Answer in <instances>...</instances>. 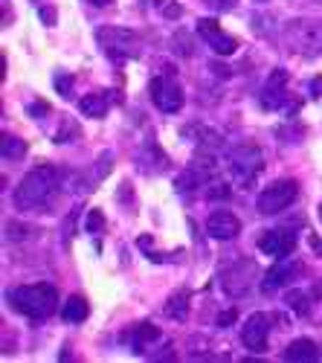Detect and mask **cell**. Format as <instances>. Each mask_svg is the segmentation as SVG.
I'll return each mask as SVG.
<instances>
[{
  "mask_svg": "<svg viewBox=\"0 0 322 363\" xmlns=\"http://www.w3.org/2000/svg\"><path fill=\"white\" fill-rule=\"evenodd\" d=\"M58 192V174L52 166H35L23 174V180L15 186V206L23 213L44 209Z\"/></svg>",
  "mask_w": 322,
  "mask_h": 363,
  "instance_id": "6da1fadb",
  "label": "cell"
},
{
  "mask_svg": "<svg viewBox=\"0 0 322 363\" xmlns=\"http://www.w3.org/2000/svg\"><path fill=\"white\" fill-rule=\"evenodd\" d=\"M9 302L12 308L29 320H44L55 311L58 306V291L47 282H35V285H23V288H15L9 294Z\"/></svg>",
  "mask_w": 322,
  "mask_h": 363,
  "instance_id": "7a4b0ae2",
  "label": "cell"
},
{
  "mask_svg": "<svg viewBox=\"0 0 322 363\" xmlns=\"http://www.w3.org/2000/svg\"><path fill=\"white\" fill-rule=\"evenodd\" d=\"M284 44L302 58L322 55V18H294L284 23Z\"/></svg>",
  "mask_w": 322,
  "mask_h": 363,
  "instance_id": "3957f363",
  "label": "cell"
},
{
  "mask_svg": "<svg viewBox=\"0 0 322 363\" xmlns=\"http://www.w3.org/2000/svg\"><path fill=\"white\" fill-rule=\"evenodd\" d=\"M261 169H265V157H261V148L255 143H238L229 151V177L236 186L250 189Z\"/></svg>",
  "mask_w": 322,
  "mask_h": 363,
  "instance_id": "277c9868",
  "label": "cell"
},
{
  "mask_svg": "<svg viewBox=\"0 0 322 363\" xmlns=\"http://www.w3.org/2000/svg\"><path fill=\"white\" fill-rule=\"evenodd\" d=\"M96 41L105 50V55L110 62H131L139 58V38L134 29L125 26H99L96 29Z\"/></svg>",
  "mask_w": 322,
  "mask_h": 363,
  "instance_id": "5b68a950",
  "label": "cell"
},
{
  "mask_svg": "<svg viewBox=\"0 0 322 363\" xmlns=\"http://www.w3.org/2000/svg\"><path fill=\"white\" fill-rule=\"evenodd\" d=\"M261 108L279 111V113H297L302 108V102L297 96L287 94V73L284 70H273L268 76V84L261 90Z\"/></svg>",
  "mask_w": 322,
  "mask_h": 363,
  "instance_id": "8992f818",
  "label": "cell"
},
{
  "mask_svg": "<svg viewBox=\"0 0 322 363\" xmlns=\"http://www.w3.org/2000/svg\"><path fill=\"white\" fill-rule=\"evenodd\" d=\"M297 198H299L297 180H276V184H270L265 192L258 195L255 209H258L261 216H279V213H284V209L294 203Z\"/></svg>",
  "mask_w": 322,
  "mask_h": 363,
  "instance_id": "52a82bcc",
  "label": "cell"
},
{
  "mask_svg": "<svg viewBox=\"0 0 322 363\" xmlns=\"http://www.w3.org/2000/svg\"><path fill=\"white\" fill-rule=\"evenodd\" d=\"M209 180H215V157H212V151L200 148L197 157L189 163V169L178 180V189L180 192H197L203 186H209Z\"/></svg>",
  "mask_w": 322,
  "mask_h": 363,
  "instance_id": "ba28073f",
  "label": "cell"
},
{
  "mask_svg": "<svg viewBox=\"0 0 322 363\" xmlns=\"http://www.w3.org/2000/svg\"><path fill=\"white\" fill-rule=\"evenodd\" d=\"M151 102L163 111V113H178L183 108V87L168 79V76H154L151 79Z\"/></svg>",
  "mask_w": 322,
  "mask_h": 363,
  "instance_id": "9c48e42d",
  "label": "cell"
},
{
  "mask_svg": "<svg viewBox=\"0 0 322 363\" xmlns=\"http://www.w3.org/2000/svg\"><path fill=\"white\" fill-rule=\"evenodd\" d=\"M297 247V230L294 227H276L258 235V250L273 259H287Z\"/></svg>",
  "mask_w": 322,
  "mask_h": 363,
  "instance_id": "30bf717a",
  "label": "cell"
},
{
  "mask_svg": "<svg viewBox=\"0 0 322 363\" xmlns=\"http://www.w3.org/2000/svg\"><path fill=\"white\" fill-rule=\"evenodd\" d=\"M253 270H255V264H253L250 259H238L236 264H229L224 274H221L224 291H226L229 296H236V299L247 296L250 288H253Z\"/></svg>",
  "mask_w": 322,
  "mask_h": 363,
  "instance_id": "8fae6325",
  "label": "cell"
},
{
  "mask_svg": "<svg viewBox=\"0 0 322 363\" xmlns=\"http://www.w3.org/2000/svg\"><path fill=\"white\" fill-rule=\"evenodd\" d=\"M270 325H273L270 314H261V311H255V314H253V317L244 323V328H241V343H244L250 352H255V354L268 352Z\"/></svg>",
  "mask_w": 322,
  "mask_h": 363,
  "instance_id": "7c38bea8",
  "label": "cell"
},
{
  "mask_svg": "<svg viewBox=\"0 0 322 363\" xmlns=\"http://www.w3.org/2000/svg\"><path fill=\"white\" fill-rule=\"evenodd\" d=\"M197 33H200V38L207 41L218 55H232V52L238 50V38H232L229 33H224L221 23L215 18H200L197 21Z\"/></svg>",
  "mask_w": 322,
  "mask_h": 363,
  "instance_id": "4fadbf2b",
  "label": "cell"
},
{
  "mask_svg": "<svg viewBox=\"0 0 322 363\" xmlns=\"http://www.w3.org/2000/svg\"><path fill=\"white\" fill-rule=\"evenodd\" d=\"M299 274H302V264H297V262L273 264L268 274H265V279H261V294H273V291H279V288H287Z\"/></svg>",
  "mask_w": 322,
  "mask_h": 363,
  "instance_id": "5bb4252c",
  "label": "cell"
},
{
  "mask_svg": "<svg viewBox=\"0 0 322 363\" xmlns=\"http://www.w3.org/2000/svg\"><path fill=\"white\" fill-rule=\"evenodd\" d=\"M241 233V221L229 213V209H215L207 218V235L218 238V241H229Z\"/></svg>",
  "mask_w": 322,
  "mask_h": 363,
  "instance_id": "9a60e30c",
  "label": "cell"
},
{
  "mask_svg": "<svg viewBox=\"0 0 322 363\" xmlns=\"http://www.w3.org/2000/svg\"><path fill=\"white\" fill-rule=\"evenodd\" d=\"M284 360H290V363H314V360H319V349H316L314 340L299 337V340H294L284 349Z\"/></svg>",
  "mask_w": 322,
  "mask_h": 363,
  "instance_id": "2e32d148",
  "label": "cell"
},
{
  "mask_svg": "<svg viewBox=\"0 0 322 363\" xmlns=\"http://www.w3.org/2000/svg\"><path fill=\"white\" fill-rule=\"evenodd\" d=\"M110 108V94H87L81 102H79V111L91 119H102Z\"/></svg>",
  "mask_w": 322,
  "mask_h": 363,
  "instance_id": "e0dca14e",
  "label": "cell"
},
{
  "mask_svg": "<svg viewBox=\"0 0 322 363\" xmlns=\"http://www.w3.org/2000/svg\"><path fill=\"white\" fill-rule=\"evenodd\" d=\"M163 314H166L168 320H174V323L186 320V317H189V294H186V291L171 294V296H168V302L163 306Z\"/></svg>",
  "mask_w": 322,
  "mask_h": 363,
  "instance_id": "ac0fdd59",
  "label": "cell"
},
{
  "mask_svg": "<svg viewBox=\"0 0 322 363\" xmlns=\"http://www.w3.org/2000/svg\"><path fill=\"white\" fill-rule=\"evenodd\" d=\"M87 299L84 296H70L67 302H64V308H62V317H64V323H84V317H87Z\"/></svg>",
  "mask_w": 322,
  "mask_h": 363,
  "instance_id": "d6986e66",
  "label": "cell"
},
{
  "mask_svg": "<svg viewBox=\"0 0 322 363\" xmlns=\"http://www.w3.org/2000/svg\"><path fill=\"white\" fill-rule=\"evenodd\" d=\"M134 349L137 352H142L145 346H151V343H157L160 340V328L157 325H151V323H139L137 328H134Z\"/></svg>",
  "mask_w": 322,
  "mask_h": 363,
  "instance_id": "ffe728a7",
  "label": "cell"
},
{
  "mask_svg": "<svg viewBox=\"0 0 322 363\" xmlns=\"http://www.w3.org/2000/svg\"><path fill=\"white\" fill-rule=\"evenodd\" d=\"M284 299H287V306L294 308V311H297L299 317H308V314H311V306L316 302L311 291H290V294H287Z\"/></svg>",
  "mask_w": 322,
  "mask_h": 363,
  "instance_id": "44dd1931",
  "label": "cell"
},
{
  "mask_svg": "<svg viewBox=\"0 0 322 363\" xmlns=\"http://www.w3.org/2000/svg\"><path fill=\"white\" fill-rule=\"evenodd\" d=\"M23 155H26V143L18 140V137H12V134H6L4 137V157L6 160H21Z\"/></svg>",
  "mask_w": 322,
  "mask_h": 363,
  "instance_id": "7402d4cb",
  "label": "cell"
},
{
  "mask_svg": "<svg viewBox=\"0 0 322 363\" xmlns=\"http://www.w3.org/2000/svg\"><path fill=\"white\" fill-rule=\"evenodd\" d=\"M157 6H160V15L168 18V21H178L183 15L180 4H174V0H157Z\"/></svg>",
  "mask_w": 322,
  "mask_h": 363,
  "instance_id": "603a6c76",
  "label": "cell"
},
{
  "mask_svg": "<svg viewBox=\"0 0 322 363\" xmlns=\"http://www.w3.org/2000/svg\"><path fill=\"white\" fill-rule=\"evenodd\" d=\"M84 227H87V233H99L105 227V216L99 213V209H91L87 218H84Z\"/></svg>",
  "mask_w": 322,
  "mask_h": 363,
  "instance_id": "cb8c5ba5",
  "label": "cell"
},
{
  "mask_svg": "<svg viewBox=\"0 0 322 363\" xmlns=\"http://www.w3.org/2000/svg\"><path fill=\"white\" fill-rule=\"evenodd\" d=\"M174 52H178V55H192V44H189V35L186 33H178V35H174Z\"/></svg>",
  "mask_w": 322,
  "mask_h": 363,
  "instance_id": "d4e9b609",
  "label": "cell"
},
{
  "mask_svg": "<svg viewBox=\"0 0 322 363\" xmlns=\"http://www.w3.org/2000/svg\"><path fill=\"white\" fill-rule=\"evenodd\" d=\"M207 198H215V201L229 198V184H209L207 186Z\"/></svg>",
  "mask_w": 322,
  "mask_h": 363,
  "instance_id": "484cf974",
  "label": "cell"
},
{
  "mask_svg": "<svg viewBox=\"0 0 322 363\" xmlns=\"http://www.w3.org/2000/svg\"><path fill=\"white\" fill-rule=\"evenodd\" d=\"M209 9H215V12H229V9H236L238 6V0H203Z\"/></svg>",
  "mask_w": 322,
  "mask_h": 363,
  "instance_id": "4316f807",
  "label": "cell"
},
{
  "mask_svg": "<svg viewBox=\"0 0 322 363\" xmlns=\"http://www.w3.org/2000/svg\"><path fill=\"white\" fill-rule=\"evenodd\" d=\"M55 90H58V94H62V96H70V90H73V79H70V76H58Z\"/></svg>",
  "mask_w": 322,
  "mask_h": 363,
  "instance_id": "83f0119b",
  "label": "cell"
},
{
  "mask_svg": "<svg viewBox=\"0 0 322 363\" xmlns=\"http://www.w3.org/2000/svg\"><path fill=\"white\" fill-rule=\"evenodd\" d=\"M311 96H314V99L322 96V76H314V79H311Z\"/></svg>",
  "mask_w": 322,
  "mask_h": 363,
  "instance_id": "f1b7e54d",
  "label": "cell"
},
{
  "mask_svg": "<svg viewBox=\"0 0 322 363\" xmlns=\"http://www.w3.org/2000/svg\"><path fill=\"white\" fill-rule=\"evenodd\" d=\"M47 111H50L47 102H33V105H29V113H33V116H41V113H47Z\"/></svg>",
  "mask_w": 322,
  "mask_h": 363,
  "instance_id": "f546056e",
  "label": "cell"
},
{
  "mask_svg": "<svg viewBox=\"0 0 322 363\" xmlns=\"http://www.w3.org/2000/svg\"><path fill=\"white\" fill-rule=\"evenodd\" d=\"M232 323H236V311H224L218 317V325H232Z\"/></svg>",
  "mask_w": 322,
  "mask_h": 363,
  "instance_id": "4dcf8cb0",
  "label": "cell"
},
{
  "mask_svg": "<svg viewBox=\"0 0 322 363\" xmlns=\"http://www.w3.org/2000/svg\"><path fill=\"white\" fill-rule=\"evenodd\" d=\"M41 21H47L50 26L55 23V12H52V6H47V9H41Z\"/></svg>",
  "mask_w": 322,
  "mask_h": 363,
  "instance_id": "1f68e13d",
  "label": "cell"
},
{
  "mask_svg": "<svg viewBox=\"0 0 322 363\" xmlns=\"http://www.w3.org/2000/svg\"><path fill=\"white\" fill-rule=\"evenodd\" d=\"M91 4H93V6H108L110 0H91Z\"/></svg>",
  "mask_w": 322,
  "mask_h": 363,
  "instance_id": "d6a6232c",
  "label": "cell"
},
{
  "mask_svg": "<svg viewBox=\"0 0 322 363\" xmlns=\"http://www.w3.org/2000/svg\"><path fill=\"white\" fill-rule=\"evenodd\" d=\"M319 218H322V206H319Z\"/></svg>",
  "mask_w": 322,
  "mask_h": 363,
  "instance_id": "836d02e7",
  "label": "cell"
}]
</instances>
